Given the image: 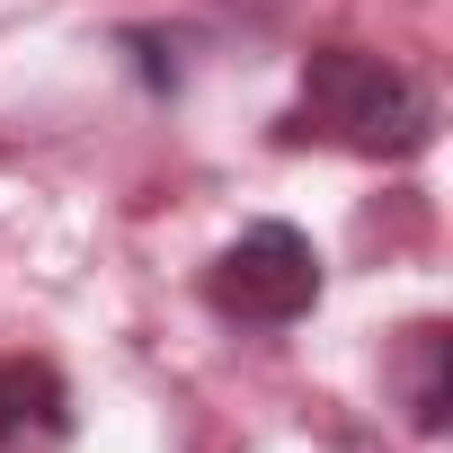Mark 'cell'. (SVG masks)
<instances>
[{"label":"cell","instance_id":"6da1fadb","mask_svg":"<svg viewBox=\"0 0 453 453\" xmlns=\"http://www.w3.org/2000/svg\"><path fill=\"white\" fill-rule=\"evenodd\" d=\"M311 125L329 142L365 151V160H409L435 134V98H426L418 72H400V63H382L365 45H320L303 63V116L285 125V142H303Z\"/></svg>","mask_w":453,"mask_h":453},{"label":"cell","instance_id":"7a4b0ae2","mask_svg":"<svg viewBox=\"0 0 453 453\" xmlns=\"http://www.w3.org/2000/svg\"><path fill=\"white\" fill-rule=\"evenodd\" d=\"M204 303L222 320H250V329H285L320 303V250L294 232V222H250V232L204 267Z\"/></svg>","mask_w":453,"mask_h":453},{"label":"cell","instance_id":"3957f363","mask_svg":"<svg viewBox=\"0 0 453 453\" xmlns=\"http://www.w3.org/2000/svg\"><path fill=\"white\" fill-rule=\"evenodd\" d=\"M72 435V382L45 356H0V453H36Z\"/></svg>","mask_w":453,"mask_h":453},{"label":"cell","instance_id":"277c9868","mask_svg":"<svg viewBox=\"0 0 453 453\" xmlns=\"http://www.w3.org/2000/svg\"><path fill=\"white\" fill-rule=\"evenodd\" d=\"M391 382H400V418H409L418 435H444V418H453V329H444V320L400 329Z\"/></svg>","mask_w":453,"mask_h":453}]
</instances>
